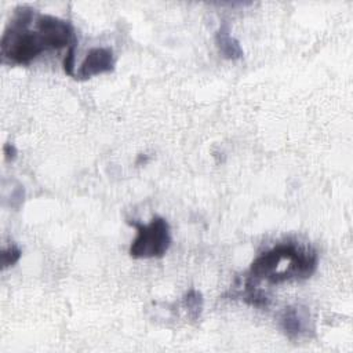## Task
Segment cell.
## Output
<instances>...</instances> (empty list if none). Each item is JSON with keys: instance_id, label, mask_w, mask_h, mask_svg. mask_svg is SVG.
Segmentation results:
<instances>
[{"instance_id": "1", "label": "cell", "mask_w": 353, "mask_h": 353, "mask_svg": "<svg viewBox=\"0 0 353 353\" xmlns=\"http://www.w3.org/2000/svg\"><path fill=\"white\" fill-rule=\"evenodd\" d=\"M74 29L69 21L41 14L29 6H18L0 40L3 62L29 65L48 50L76 46Z\"/></svg>"}, {"instance_id": "2", "label": "cell", "mask_w": 353, "mask_h": 353, "mask_svg": "<svg viewBox=\"0 0 353 353\" xmlns=\"http://www.w3.org/2000/svg\"><path fill=\"white\" fill-rule=\"evenodd\" d=\"M317 263V254L312 248L281 243L258 255L250 265L247 276L254 281L265 280L269 284L305 280L316 272Z\"/></svg>"}, {"instance_id": "3", "label": "cell", "mask_w": 353, "mask_h": 353, "mask_svg": "<svg viewBox=\"0 0 353 353\" xmlns=\"http://www.w3.org/2000/svg\"><path fill=\"white\" fill-rule=\"evenodd\" d=\"M137 229V237L130 245L132 258H161L171 245V230L168 222L161 216H154L149 223L128 221Z\"/></svg>"}, {"instance_id": "4", "label": "cell", "mask_w": 353, "mask_h": 353, "mask_svg": "<svg viewBox=\"0 0 353 353\" xmlns=\"http://www.w3.org/2000/svg\"><path fill=\"white\" fill-rule=\"evenodd\" d=\"M114 55L109 47H94L91 48L85 58L83 59L79 70L74 74V79L85 80L92 76L102 73H109L114 69Z\"/></svg>"}, {"instance_id": "5", "label": "cell", "mask_w": 353, "mask_h": 353, "mask_svg": "<svg viewBox=\"0 0 353 353\" xmlns=\"http://www.w3.org/2000/svg\"><path fill=\"white\" fill-rule=\"evenodd\" d=\"M310 316L309 312L299 306H287L279 314V325L283 332L294 339L309 332Z\"/></svg>"}, {"instance_id": "6", "label": "cell", "mask_w": 353, "mask_h": 353, "mask_svg": "<svg viewBox=\"0 0 353 353\" xmlns=\"http://www.w3.org/2000/svg\"><path fill=\"white\" fill-rule=\"evenodd\" d=\"M215 44L218 47L219 54L226 59H240L243 57V48L237 39H234L230 33L229 25L223 22L215 33Z\"/></svg>"}, {"instance_id": "7", "label": "cell", "mask_w": 353, "mask_h": 353, "mask_svg": "<svg viewBox=\"0 0 353 353\" xmlns=\"http://www.w3.org/2000/svg\"><path fill=\"white\" fill-rule=\"evenodd\" d=\"M240 296L245 303L255 307H261V309H266L270 303L268 295L256 285V281H254L248 276L244 281V287H243V291L240 292Z\"/></svg>"}, {"instance_id": "8", "label": "cell", "mask_w": 353, "mask_h": 353, "mask_svg": "<svg viewBox=\"0 0 353 353\" xmlns=\"http://www.w3.org/2000/svg\"><path fill=\"white\" fill-rule=\"evenodd\" d=\"M203 295L200 291L197 290H190L188 291L183 298H182V305L183 307L186 309L188 312V316L192 319V320H197L201 314V310H203Z\"/></svg>"}, {"instance_id": "9", "label": "cell", "mask_w": 353, "mask_h": 353, "mask_svg": "<svg viewBox=\"0 0 353 353\" xmlns=\"http://www.w3.org/2000/svg\"><path fill=\"white\" fill-rule=\"evenodd\" d=\"M22 255V251L15 245L11 244L7 248L1 250V269H7L8 266L15 265Z\"/></svg>"}, {"instance_id": "10", "label": "cell", "mask_w": 353, "mask_h": 353, "mask_svg": "<svg viewBox=\"0 0 353 353\" xmlns=\"http://www.w3.org/2000/svg\"><path fill=\"white\" fill-rule=\"evenodd\" d=\"M74 48L76 46H72L68 48L66 55L63 58V70L68 76H73L74 77Z\"/></svg>"}, {"instance_id": "11", "label": "cell", "mask_w": 353, "mask_h": 353, "mask_svg": "<svg viewBox=\"0 0 353 353\" xmlns=\"http://www.w3.org/2000/svg\"><path fill=\"white\" fill-rule=\"evenodd\" d=\"M3 153H4V159H6L7 161H12V160H15V157H17V154H18V150H17V148H15L14 143L6 142L4 146H3Z\"/></svg>"}]
</instances>
